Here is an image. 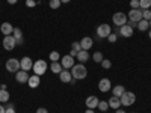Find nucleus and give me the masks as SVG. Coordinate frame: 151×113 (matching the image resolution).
<instances>
[{
    "label": "nucleus",
    "mask_w": 151,
    "mask_h": 113,
    "mask_svg": "<svg viewBox=\"0 0 151 113\" xmlns=\"http://www.w3.org/2000/svg\"><path fill=\"white\" fill-rule=\"evenodd\" d=\"M71 75H73V79H76V80H83V79H86V75H88V69L85 68L83 64L74 65L71 68Z\"/></svg>",
    "instance_id": "obj_1"
},
{
    "label": "nucleus",
    "mask_w": 151,
    "mask_h": 113,
    "mask_svg": "<svg viewBox=\"0 0 151 113\" xmlns=\"http://www.w3.org/2000/svg\"><path fill=\"white\" fill-rule=\"evenodd\" d=\"M127 18H129V21H130V23H129V26L134 27L141 20H144V18H142V11H141V9H130Z\"/></svg>",
    "instance_id": "obj_2"
},
{
    "label": "nucleus",
    "mask_w": 151,
    "mask_h": 113,
    "mask_svg": "<svg viewBox=\"0 0 151 113\" xmlns=\"http://www.w3.org/2000/svg\"><path fill=\"white\" fill-rule=\"evenodd\" d=\"M119 99H121V106L129 107V106L134 104V101H136V95H134L133 92H127V91H125V92L119 97Z\"/></svg>",
    "instance_id": "obj_3"
},
{
    "label": "nucleus",
    "mask_w": 151,
    "mask_h": 113,
    "mask_svg": "<svg viewBox=\"0 0 151 113\" xmlns=\"http://www.w3.org/2000/svg\"><path fill=\"white\" fill-rule=\"evenodd\" d=\"M47 62L45 60H36V62H33V72L36 74V75H40V77H41V75L42 74H45V71H47Z\"/></svg>",
    "instance_id": "obj_4"
},
{
    "label": "nucleus",
    "mask_w": 151,
    "mask_h": 113,
    "mask_svg": "<svg viewBox=\"0 0 151 113\" xmlns=\"http://www.w3.org/2000/svg\"><path fill=\"white\" fill-rule=\"evenodd\" d=\"M5 67H6V69H8L9 72H17V71H20V69H21L20 60H17L15 57H11V59H8Z\"/></svg>",
    "instance_id": "obj_5"
},
{
    "label": "nucleus",
    "mask_w": 151,
    "mask_h": 113,
    "mask_svg": "<svg viewBox=\"0 0 151 113\" xmlns=\"http://www.w3.org/2000/svg\"><path fill=\"white\" fill-rule=\"evenodd\" d=\"M112 21L116 24V26H124V24H127V21H129V18H127V15L124 14V12H116V14H113V17H112Z\"/></svg>",
    "instance_id": "obj_6"
},
{
    "label": "nucleus",
    "mask_w": 151,
    "mask_h": 113,
    "mask_svg": "<svg viewBox=\"0 0 151 113\" xmlns=\"http://www.w3.org/2000/svg\"><path fill=\"white\" fill-rule=\"evenodd\" d=\"M17 45V41H15V38L12 36V35H8L3 38V48L8 50V51H11V50H14Z\"/></svg>",
    "instance_id": "obj_7"
},
{
    "label": "nucleus",
    "mask_w": 151,
    "mask_h": 113,
    "mask_svg": "<svg viewBox=\"0 0 151 113\" xmlns=\"http://www.w3.org/2000/svg\"><path fill=\"white\" fill-rule=\"evenodd\" d=\"M60 65H62V68H64V69H71L74 67V57L70 56V54L60 57Z\"/></svg>",
    "instance_id": "obj_8"
},
{
    "label": "nucleus",
    "mask_w": 151,
    "mask_h": 113,
    "mask_svg": "<svg viewBox=\"0 0 151 113\" xmlns=\"http://www.w3.org/2000/svg\"><path fill=\"white\" fill-rule=\"evenodd\" d=\"M97 35L98 38H107L110 35V26L109 24H100L97 27Z\"/></svg>",
    "instance_id": "obj_9"
},
{
    "label": "nucleus",
    "mask_w": 151,
    "mask_h": 113,
    "mask_svg": "<svg viewBox=\"0 0 151 113\" xmlns=\"http://www.w3.org/2000/svg\"><path fill=\"white\" fill-rule=\"evenodd\" d=\"M20 65H21V69H23V71H27V72H29V71L33 68V62H32L30 57L26 56V57H23V59L20 60Z\"/></svg>",
    "instance_id": "obj_10"
},
{
    "label": "nucleus",
    "mask_w": 151,
    "mask_h": 113,
    "mask_svg": "<svg viewBox=\"0 0 151 113\" xmlns=\"http://www.w3.org/2000/svg\"><path fill=\"white\" fill-rule=\"evenodd\" d=\"M15 79H17L18 83H27L29 82V74H27V71L20 69V71L15 72Z\"/></svg>",
    "instance_id": "obj_11"
},
{
    "label": "nucleus",
    "mask_w": 151,
    "mask_h": 113,
    "mask_svg": "<svg viewBox=\"0 0 151 113\" xmlns=\"http://www.w3.org/2000/svg\"><path fill=\"white\" fill-rule=\"evenodd\" d=\"M59 79H60V82H64V83H70V82L73 80L71 71H68V69H62V71L59 72Z\"/></svg>",
    "instance_id": "obj_12"
},
{
    "label": "nucleus",
    "mask_w": 151,
    "mask_h": 113,
    "mask_svg": "<svg viewBox=\"0 0 151 113\" xmlns=\"http://www.w3.org/2000/svg\"><path fill=\"white\" fill-rule=\"evenodd\" d=\"M119 33H121V36H124V38H130V36L133 35V27L129 26V24H124V26L119 27Z\"/></svg>",
    "instance_id": "obj_13"
},
{
    "label": "nucleus",
    "mask_w": 151,
    "mask_h": 113,
    "mask_svg": "<svg viewBox=\"0 0 151 113\" xmlns=\"http://www.w3.org/2000/svg\"><path fill=\"white\" fill-rule=\"evenodd\" d=\"M98 89L101 92H109L110 91V80L109 79H101L98 83Z\"/></svg>",
    "instance_id": "obj_14"
},
{
    "label": "nucleus",
    "mask_w": 151,
    "mask_h": 113,
    "mask_svg": "<svg viewBox=\"0 0 151 113\" xmlns=\"http://www.w3.org/2000/svg\"><path fill=\"white\" fill-rule=\"evenodd\" d=\"M80 45H82V50H89L92 45H94V41H92V38H89V36H85L83 39L80 41Z\"/></svg>",
    "instance_id": "obj_15"
},
{
    "label": "nucleus",
    "mask_w": 151,
    "mask_h": 113,
    "mask_svg": "<svg viewBox=\"0 0 151 113\" xmlns=\"http://www.w3.org/2000/svg\"><path fill=\"white\" fill-rule=\"evenodd\" d=\"M0 30H2V33H3L5 36H8V35H12V32H14V27H12L11 23H3L2 26H0Z\"/></svg>",
    "instance_id": "obj_16"
},
{
    "label": "nucleus",
    "mask_w": 151,
    "mask_h": 113,
    "mask_svg": "<svg viewBox=\"0 0 151 113\" xmlns=\"http://www.w3.org/2000/svg\"><path fill=\"white\" fill-rule=\"evenodd\" d=\"M98 98L97 97H88L86 98V106H88V109H95V107H98Z\"/></svg>",
    "instance_id": "obj_17"
},
{
    "label": "nucleus",
    "mask_w": 151,
    "mask_h": 113,
    "mask_svg": "<svg viewBox=\"0 0 151 113\" xmlns=\"http://www.w3.org/2000/svg\"><path fill=\"white\" fill-rule=\"evenodd\" d=\"M107 103H109V107H110V109H115V110H118V109H119V106H121V99H119L118 97L113 95V97L109 99Z\"/></svg>",
    "instance_id": "obj_18"
},
{
    "label": "nucleus",
    "mask_w": 151,
    "mask_h": 113,
    "mask_svg": "<svg viewBox=\"0 0 151 113\" xmlns=\"http://www.w3.org/2000/svg\"><path fill=\"white\" fill-rule=\"evenodd\" d=\"M40 75H32V77H29V82H27V84L32 87V89H35V87H38V86H40Z\"/></svg>",
    "instance_id": "obj_19"
},
{
    "label": "nucleus",
    "mask_w": 151,
    "mask_h": 113,
    "mask_svg": "<svg viewBox=\"0 0 151 113\" xmlns=\"http://www.w3.org/2000/svg\"><path fill=\"white\" fill-rule=\"evenodd\" d=\"M76 57L79 59V62H80V64H83V62H86L88 59H89V54H88V51H86V50H80V51L77 53V56H76Z\"/></svg>",
    "instance_id": "obj_20"
},
{
    "label": "nucleus",
    "mask_w": 151,
    "mask_h": 113,
    "mask_svg": "<svg viewBox=\"0 0 151 113\" xmlns=\"http://www.w3.org/2000/svg\"><path fill=\"white\" fill-rule=\"evenodd\" d=\"M124 92H125V89H124V86H121V84L115 86V87H113V91H112V94L115 95V97H118V98H119Z\"/></svg>",
    "instance_id": "obj_21"
},
{
    "label": "nucleus",
    "mask_w": 151,
    "mask_h": 113,
    "mask_svg": "<svg viewBox=\"0 0 151 113\" xmlns=\"http://www.w3.org/2000/svg\"><path fill=\"white\" fill-rule=\"evenodd\" d=\"M136 26H137V29H139L141 32H144V30H147V29H148V26H150V23H148L147 20H141L139 23L136 24Z\"/></svg>",
    "instance_id": "obj_22"
},
{
    "label": "nucleus",
    "mask_w": 151,
    "mask_h": 113,
    "mask_svg": "<svg viewBox=\"0 0 151 113\" xmlns=\"http://www.w3.org/2000/svg\"><path fill=\"white\" fill-rule=\"evenodd\" d=\"M9 99V94L6 89H0V103H6Z\"/></svg>",
    "instance_id": "obj_23"
},
{
    "label": "nucleus",
    "mask_w": 151,
    "mask_h": 113,
    "mask_svg": "<svg viewBox=\"0 0 151 113\" xmlns=\"http://www.w3.org/2000/svg\"><path fill=\"white\" fill-rule=\"evenodd\" d=\"M52 71L55 74H59L62 71V65L59 64V62H52Z\"/></svg>",
    "instance_id": "obj_24"
},
{
    "label": "nucleus",
    "mask_w": 151,
    "mask_h": 113,
    "mask_svg": "<svg viewBox=\"0 0 151 113\" xmlns=\"http://www.w3.org/2000/svg\"><path fill=\"white\" fill-rule=\"evenodd\" d=\"M150 6H151V0H139V8L150 9Z\"/></svg>",
    "instance_id": "obj_25"
},
{
    "label": "nucleus",
    "mask_w": 151,
    "mask_h": 113,
    "mask_svg": "<svg viewBox=\"0 0 151 113\" xmlns=\"http://www.w3.org/2000/svg\"><path fill=\"white\" fill-rule=\"evenodd\" d=\"M98 109L101 110V112H106V110L109 109V103H107V101H100V103H98Z\"/></svg>",
    "instance_id": "obj_26"
},
{
    "label": "nucleus",
    "mask_w": 151,
    "mask_h": 113,
    "mask_svg": "<svg viewBox=\"0 0 151 113\" xmlns=\"http://www.w3.org/2000/svg\"><path fill=\"white\" fill-rule=\"evenodd\" d=\"M142 18L147 20V21L151 20V11H150V9H144V11H142Z\"/></svg>",
    "instance_id": "obj_27"
},
{
    "label": "nucleus",
    "mask_w": 151,
    "mask_h": 113,
    "mask_svg": "<svg viewBox=\"0 0 151 113\" xmlns=\"http://www.w3.org/2000/svg\"><path fill=\"white\" fill-rule=\"evenodd\" d=\"M92 59H94V60L97 62V64H101V60H103V54L100 53V51H97V53H94Z\"/></svg>",
    "instance_id": "obj_28"
},
{
    "label": "nucleus",
    "mask_w": 151,
    "mask_h": 113,
    "mask_svg": "<svg viewBox=\"0 0 151 113\" xmlns=\"http://www.w3.org/2000/svg\"><path fill=\"white\" fill-rule=\"evenodd\" d=\"M60 5H62L60 0H50V8H52V9H58Z\"/></svg>",
    "instance_id": "obj_29"
},
{
    "label": "nucleus",
    "mask_w": 151,
    "mask_h": 113,
    "mask_svg": "<svg viewBox=\"0 0 151 113\" xmlns=\"http://www.w3.org/2000/svg\"><path fill=\"white\" fill-rule=\"evenodd\" d=\"M59 59H60V56H59L58 51H52V53H50V60H52V62H58Z\"/></svg>",
    "instance_id": "obj_30"
},
{
    "label": "nucleus",
    "mask_w": 151,
    "mask_h": 113,
    "mask_svg": "<svg viewBox=\"0 0 151 113\" xmlns=\"http://www.w3.org/2000/svg\"><path fill=\"white\" fill-rule=\"evenodd\" d=\"M101 67H103L104 69H109V68L112 67V62L107 60V59H103V60H101Z\"/></svg>",
    "instance_id": "obj_31"
},
{
    "label": "nucleus",
    "mask_w": 151,
    "mask_h": 113,
    "mask_svg": "<svg viewBox=\"0 0 151 113\" xmlns=\"http://www.w3.org/2000/svg\"><path fill=\"white\" fill-rule=\"evenodd\" d=\"M71 48L74 50L76 53H79L80 50H82V45H80V42H73V44H71Z\"/></svg>",
    "instance_id": "obj_32"
},
{
    "label": "nucleus",
    "mask_w": 151,
    "mask_h": 113,
    "mask_svg": "<svg viewBox=\"0 0 151 113\" xmlns=\"http://www.w3.org/2000/svg\"><path fill=\"white\" fill-rule=\"evenodd\" d=\"M6 110H5V113H15V107H14V104H8V107H5Z\"/></svg>",
    "instance_id": "obj_33"
},
{
    "label": "nucleus",
    "mask_w": 151,
    "mask_h": 113,
    "mask_svg": "<svg viewBox=\"0 0 151 113\" xmlns=\"http://www.w3.org/2000/svg\"><path fill=\"white\" fill-rule=\"evenodd\" d=\"M130 6H132V9H137V8H139V0H132Z\"/></svg>",
    "instance_id": "obj_34"
},
{
    "label": "nucleus",
    "mask_w": 151,
    "mask_h": 113,
    "mask_svg": "<svg viewBox=\"0 0 151 113\" xmlns=\"http://www.w3.org/2000/svg\"><path fill=\"white\" fill-rule=\"evenodd\" d=\"M107 39H109V42H115V41H116V35H115V33H110V35L107 36Z\"/></svg>",
    "instance_id": "obj_35"
},
{
    "label": "nucleus",
    "mask_w": 151,
    "mask_h": 113,
    "mask_svg": "<svg viewBox=\"0 0 151 113\" xmlns=\"http://www.w3.org/2000/svg\"><path fill=\"white\" fill-rule=\"evenodd\" d=\"M26 5H27V6H35V5H36V2H35V0H27Z\"/></svg>",
    "instance_id": "obj_36"
},
{
    "label": "nucleus",
    "mask_w": 151,
    "mask_h": 113,
    "mask_svg": "<svg viewBox=\"0 0 151 113\" xmlns=\"http://www.w3.org/2000/svg\"><path fill=\"white\" fill-rule=\"evenodd\" d=\"M36 113H48V112H47V109H42V107H41V109L36 110Z\"/></svg>",
    "instance_id": "obj_37"
},
{
    "label": "nucleus",
    "mask_w": 151,
    "mask_h": 113,
    "mask_svg": "<svg viewBox=\"0 0 151 113\" xmlns=\"http://www.w3.org/2000/svg\"><path fill=\"white\" fill-rule=\"evenodd\" d=\"M17 2H18V0H8V3H9V5H15Z\"/></svg>",
    "instance_id": "obj_38"
},
{
    "label": "nucleus",
    "mask_w": 151,
    "mask_h": 113,
    "mask_svg": "<svg viewBox=\"0 0 151 113\" xmlns=\"http://www.w3.org/2000/svg\"><path fill=\"white\" fill-rule=\"evenodd\" d=\"M70 56H73V57H74V56H77V53H76L74 50H71V53H70Z\"/></svg>",
    "instance_id": "obj_39"
},
{
    "label": "nucleus",
    "mask_w": 151,
    "mask_h": 113,
    "mask_svg": "<svg viewBox=\"0 0 151 113\" xmlns=\"http://www.w3.org/2000/svg\"><path fill=\"white\" fill-rule=\"evenodd\" d=\"M5 110H6V109H5L3 106H0V113H5Z\"/></svg>",
    "instance_id": "obj_40"
},
{
    "label": "nucleus",
    "mask_w": 151,
    "mask_h": 113,
    "mask_svg": "<svg viewBox=\"0 0 151 113\" xmlns=\"http://www.w3.org/2000/svg\"><path fill=\"white\" fill-rule=\"evenodd\" d=\"M85 113H94V110L92 109H86V112Z\"/></svg>",
    "instance_id": "obj_41"
},
{
    "label": "nucleus",
    "mask_w": 151,
    "mask_h": 113,
    "mask_svg": "<svg viewBox=\"0 0 151 113\" xmlns=\"http://www.w3.org/2000/svg\"><path fill=\"white\" fill-rule=\"evenodd\" d=\"M68 2H71V0H60V3H68Z\"/></svg>",
    "instance_id": "obj_42"
},
{
    "label": "nucleus",
    "mask_w": 151,
    "mask_h": 113,
    "mask_svg": "<svg viewBox=\"0 0 151 113\" xmlns=\"http://www.w3.org/2000/svg\"><path fill=\"white\" fill-rule=\"evenodd\" d=\"M116 113H125V112H124V110H121V109H118V110H116Z\"/></svg>",
    "instance_id": "obj_43"
},
{
    "label": "nucleus",
    "mask_w": 151,
    "mask_h": 113,
    "mask_svg": "<svg viewBox=\"0 0 151 113\" xmlns=\"http://www.w3.org/2000/svg\"><path fill=\"white\" fill-rule=\"evenodd\" d=\"M148 36H150V39H151V29H150V32H148Z\"/></svg>",
    "instance_id": "obj_44"
},
{
    "label": "nucleus",
    "mask_w": 151,
    "mask_h": 113,
    "mask_svg": "<svg viewBox=\"0 0 151 113\" xmlns=\"http://www.w3.org/2000/svg\"><path fill=\"white\" fill-rule=\"evenodd\" d=\"M148 23H150V29H151V20H150V21H148Z\"/></svg>",
    "instance_id": "obj_45"
},
{
    "label": "nucleus",
    "mask_w": 151,
    "mask_h": 113,
    "mask_svg": "<svg viewBox=\"0 0 151 113\" xmlns=\"http://www.w3.org/2000/svg\"><path fill=\"white\" fill-rule=\"evenodd\" d=\"M0 89H2V84H0Z\"/></svg>",
    "instance_id": "obj_46"
},
{
    "label": "nucleus",
    "mask_w": 151,
    "mask_h": 113,
    "mask_svg": "<svg viewBox=\"0 0 151 113\" xmlns=\"http://www.w3.org/2000/svg\"><path fill=\"white\" fill-rule=\"evenodd\" d=\"M0 65H2V62H0Z\"/></svg>",
    "instance_id": "obj_47"
}]
</instances>
